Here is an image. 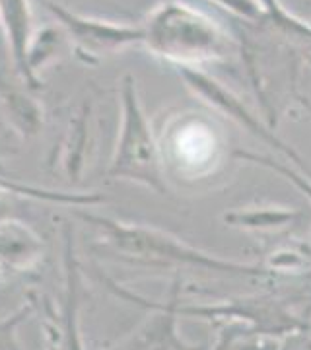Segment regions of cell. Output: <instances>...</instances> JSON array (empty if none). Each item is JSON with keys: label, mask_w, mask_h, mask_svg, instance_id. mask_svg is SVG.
<instances>
[{"label": "cell", "mask_w": 311, "mask_h": 350, "mask_svg": "<svg viewBox=\"0 0 311 350\" xmlns=\"http://www.w3.org/2000/svg\"><path fill=\"white\" fill-rule=\"evenodd\" d=\"M299 216L296 211H243V213H228L226 222L234 226H253V228H271L276 224H286Z\"/></svg>", "instance_id": "cell-7"}, {"label": "cell", "mask_w": 311, "mask_h": 350, "mask_svg": "<svg viewBox=\"0 0 311 350\" xmlns=\"http://www.w3.org/2000/svg\"><path fill=\"white\" fill-rule=\"evenodd\" d=\"M51 14L57 18L64 33L70 38L76 51L84 59H100L117 51L142 43V25H124L105 22L100 18H90L70 12L61 4L45 2Z\"/></svg>", "instance_id": "cell-4"}, {"label": "cell", "mask_w": 311, "mask_h": 350, "mask_svg": "<svg viewBox=\"0 0 311 350\" xmlns=\"http://www.w3.org/2000/svg\"><path fill=\"white\" fill-rule=\"evenodd\" d=\"M39 241L25 226L18 222L0 224V280L36 265L39 255Z\"/></svg>", "instance_id": "cell-6"}, {"label": "cell", "mask_w": 311, "mask_h": 350, "mask_svg": "<svg viewBox=\"0 0 311 350\" xmlns=\"http://www.w3.org/2000/svg\"><path fill=\"white\" fill-rule=\"evenodd\" d=\"M214 2L222 4L232 12L239 14L241 18H245L249 22H257L262 18L261 8L255 0H214Z\"/></svg>", "instance_id": "cell-9"}, {"label": "cell", "mask_w": 311, "mask_h": 350, "mask_svg": "<svg viewBox=\"0 0 311 350\" xmlns=\"http://www.w3.org/2000/svg\"><path fill=\"white\" fill-rule=\"evenodd\" d=\"M24 315L25 312H22L20 315L10 317L8 321H0V349H16L18 347V340L14 337V329L18 327Z\"/></svg>", "instance_id": "cell-10"}, {"label": "cell", "mask_w": 311, "mask_h": 350, "mask_svg": "<svg viewBox=\"0 0 311 350\" xmlns=\"http://www.w3.org/2000/svg\"><path fill=\"white\" fill-rule=\"evenodd\" d=\"M177 70H179V75L183 76V80H185L187 84L193 88L199 96H202L206 101L214 103L218 109H222L224 113H228L230 117L237 119L241 125L247 126L253 135L261 137L262 140H269L273 146L286 152L294 162H298L299 165H303L301 160H299V156H296V152L292 150V148H288L284 142H278L267 129H262L261 123L251 115V111H247V109L237 101V98L234 94H230L226 88H222L218 82H214L212 78H208L206 75H202L199 70H193V68H189V66H177Z\"/></svg>", "instance_id": "cell-5"}, {"label": "cell", "mask_w": 311, "mask_h": 350, "mask_svg": "<svg viewBox=\"0 0 311 350\" xmlns=\"http://www.w3.org/2000/svg\"><path fill=\"white\" fill-rule=\"evenodd\" d=\"M90 224L100 228L101 245L111 250L113 255L124 261L144 265V267H199L216 273H232V275L262 276L269 275L265 269L241 265V262L222 261L211 257L202 251L195 250L179 241L162 230H154L146 226L123 224L107 218H92L86 216Z\"/></svg>", "instance_id": "cell-2"}, {"label": "cell", "mask_w": 311, "mask_h": 350, "mask_svg": "<svg viewBox=\"0 0 311 350\" xmlns=\"http://www.w3.org/2000/svg\"><path fill=\"white\" fill-rule=\"evenodd\" d=\"M306 105H308V109H310L311 113V105L306 101ZM237 158H243V160H249V162H255V163H262L265 167H271V170H274L276 174L284 175L286 179H290L296 187L299 189V191H303L308 197L311 199V181L310 179H306V177H301V175H298L296 172H292V170H288V167H284V165H280V163H276L274 160H269V158H262V156H255V154H249V152H236ZM310 253H311V245H310Z\"/></svg>", "instance_id": "cell-8"}, {"label": "cell", "mask_w": 311, "mask_h": 350, "mask_svg": "<svg viewBox=\"0 0 311 350\" xmlns=\"http://www.w3.org/2000/svg\"><path fill=\"white\" fill-rule=\"evenodd\" d=\"M109 175L144 183L156 193H165L158 142L140 107L131 76H126L123 82V126L115 158L109 165Z\"/></svg>", "instance_id": "cell-3"}, {"label": "cell", "mask_w": 311, "mask_h": 350, "mask_svg": "<svg viewBox=\"0 0 311 350\" xmlns=\"http://www.w3.org/2000/svg\"><path fill=\"white\" fill-rule=\"evenodd\" d=\"M142 43L177 66L218 61L236 51V41L222 25L179 0L163 2L144 20Z\"/></svg>", "instance_id": "cell-1"}]
</instances>
